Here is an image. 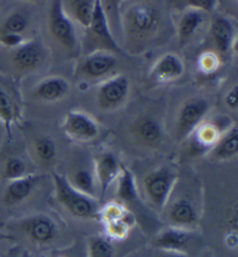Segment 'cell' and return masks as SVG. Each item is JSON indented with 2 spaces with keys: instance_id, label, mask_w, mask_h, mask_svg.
I'll return each mask as SVG.
<instances>
[{
  "instance_id": "obj_1",
  "label": "cell",
  "mask_w": 238,
  "mask_h": 257,
  "mask_svg": "<svg viewBox=\"0 0 238 257\" xmlns=\"http://www.w3.org/2000/svg\"><path fill=\"white\" fill-rule=\"evenodd\" d=\"M163 20V11L157 2H131L121 17V26L127 47L133 51H137L149 46L162 29Z\"/></svg>"
},
{
  "instance_id": "obj_2",
  "label": "cell",
  "mask_w": 238,
  "mask_h": 257,
  "mask_svg": "<svg viewBox=\"0 0 238 257\" xmlns=\"http://www.w3.org/2000/svg\"><path fill=\"white\" fill-rule=\"evenodd\" d=\"M54 197L58 204L73 218L83 220H93L99 216V201L97 198L90 197L80 192L67 177L56 171L51 172Z\"/></svg>"
},
{
  "instance_id": "obj_3",
  "label": "cell",
  "mask_w": 238,
  "mask_h": 257,
  "mask_svg": "<svg viewBox=\"0 0 238 257\" xmlns=\"http://www.w3.org/2000/svg\"><path fill=\"white\" fill-rule=\"evenodd\" d=\"M17 229L27 244L38 249L54 247L61 235L58 222L46 213H35L21 219L17 223Z\"/></svg>"
},
{
  "instance_id": "obj_4",
  "label": "cell",
  "mask_w": 238,
  "mask_h": 257,
  "mask_svg": "<svg viewBox=\"0 0 238 257\" xmlns=\"http://www.w3.org/2000/svg\"><path fill=\"white\" fill-rule=\"evenodd\" d=\"M84 31H85L83 39L84 55L94 51H109L115 55L122 53V48L119 46L113 35V31L100 0H95L92 18L89 26Z\"/></svg>"
},
{
  "instance_id": "obj_5",
  "label": "cell",
  "mask_w": 238,
  "mask_h": 257,
  "mask_svg": "<svg viewBox=\"0 0 238 257\" xmlns=\"http://www.w3.org/2000/svg\"><path fill=\"white\" fill-rule=\"evenodd\" d=\"M178 181L179 175L168 167L150 171L143 181V190L150 206L162 213Z\"/></svg>"
},
{
  "instance_id": "obj_6",
  "label": "cell",
  "mask_w": 238,
  "mask_h": 257,
  "mask_svg": "<svg viewBox=\"0 0 238 257\" xmlns=\"http://www.w3.org/2000/svg\"><path fill=\"white\" fill-rule=\"evenodd\" d=\"M98 219L104 225L106 236L113 241L124 240L136 222L134 212L119 200L99 211Z\"/></svg>"
},
{
  "instance_id": "obj_7",
  "label": "cell",
  "mask_w": 238,
  "mask_h": 257,
  "mask_svg": "<svg viewBox=\"0 0 238 257\" xmlns=\"http://www.w3.org/2000/svg\"><path fill=\"white\" fill-rule=\"evenodd\" d=\"M162 213L165 215L168 226L195 230L200 222V211L196 201L187 194L171 193Z\"/></svg>"
},
{
  "instance_id": "obj_8",
  "label": "cell",
  "mask_w": 238,
  "mask_h": 257,
  "mask_svg": "<svg viewBox=\"0 0 238 257\" xmlns=\"http://www.w3.org/2000/svg\"><path fill=\"white\" fill-rule=\"evenodd\" d=\"M48 29L55 41L65 50L73 51L78 47V38L73 21L62 6V0H50L48 10Z\"/></svg>"
},
{
  "instance_id": "obj_9",
  "label": "cell",
  "mask_w": 238,
  "mask_h": 257,
  "mask_svg": "<svg viewBox=\"0 0 238 257\" xmlns=\"http://www.w3.org/2000/svg\"><path fill=\"white\" fill-rule=\"evenodd\" d=\"M210 109V104L202 97H194L184 101L175 117L174 134L179 141L188 139Z\"/></svg>"
},
{
  "instance_id": "obj_10",
  "label": "cell",
  "mask_w": 238,
  "mask_h": 257,
  "mask_svg": "<svg viewBox=\"0 0 238 257\" xmlns=\"http://www.w3.org/2000/svg\"><path fill=\"white\" fill-rule=\"evenodd\" d=\"M129 92L130 82L128 77L115 75L104 80L98 86L95 100L99 108L104 112H111L126 102Z\"/></svg>"
},
{
  "instance_id": "obj_11",
  "label": "cell",
  "mask_w": 238,
  "mask_h": 257,
  "mask_svg": "<svg viewBox=\"0 0 238 257\" xmlns=\"http://www.w3.org/2000/svg\"><path fill=\"white\" fill-rule=\"evenodd\" d=\"M61 128L70 140L79 143L93 141L100 133V127L94 117L77 109L65 114Z\"/></svg>"
},
{
  "instance_id": "obj_12",
  "label": "cell",
  "mask_w": 238,
  "mask_h": 257,
  "mask_svg": "<svg viewBox=\"0 0 238 257\" xmlns=\"http://www.w3.org/2000/svg\"><path fill=\"white\" fill-rule=\"evenodd\" d=\"M118 64L119 61L115 54L109 51H94L79 58L76 75L86 79H100L114 71Z\"/></svg>"
},
{
  "instance_id": "obj_13",
  "label": "cell",
  "mask_w": 238,
  "mask_h": 257,
  "mask_svg": "<svg viewBox=\"0 0 238 257\" xmlns=\"http://www.w3.org/2000/svg\"><path fill=\"white\" fill-rule=\"evenodd\" d=\"M195 230L178 228L167 226L166 228L157 233L152 240V247L156 249H166L185 252L189 256L190 249L197 243Z\"/></svg>"
},
{
  "instance_id": "obj_14",
  "label": "cell",
  "mask_w": 238,
  "mask_h": 257,
  "mask_svg": "<svg viewBox=\"0 0 238 257\" xmlns=\"http://www.w3.org/2000/svg\"><path fill=\"white\" fill-rule=\"evenodd\" d=\"M10 50L13 68L20 72H29L38 69L46 56L42 43L36 40H26L20 46Z\"/></svg>"
},
{
  "instance_id": "obj_15",
  "label": "cell",
  "mask_w": 238,
  "mask_h": 257,
  "mask_svg": "<svg viewBox=\"0 0 238 257\" xmlns=\"http://www.w3.org/2000/svg\"><path fill=\"white\" fill-rule=\"evenodd\" d=\"M40 179L41 176L33 172L25 177L10 181L4 189L3 203L7 207H16L25 204L38 189Z\"/></svg>"
},
{
  "instance_id": "obj_16",
  "label": "cell",
  "mask_w": 238,
  "mask_h": 257,
  "mask_svg": "<svg viewBox=\"0 0 238 257\" xmlns=\"http://www.w3.org/2000/svg\"><path fill=\"white\" fill-rule=\"evenodd\" d=\"M94 172L98 183V190L100 199L107 193L109 186L116 181L121 171L120 161L113 153L104 152L99 154L94 160Z\"/></svg>"
},
{
  "instance_id": "obj_17",
  "label": "cell",
  "mask_w": 238,
  "mask_h": 257,
  "mask_svg": "<svg viewBox=\"0 0 238 257\" xmlns=\"http://www.w3.org/2000/svg\"><path fill=\"white\" fill-rule=\"evenodd\" d=\"M210 36L218 54L226 55L236 48V26L225 16H216L210 24Z\"/></svg>"
},
{
  "instance_id": "obj_18",
  "label": "cell",
  "mask_w": 238,
  "mask_h": 257,
  "mask_svg": "<svg viewBox=\"0 0 238 257\" xmlns=\"http://www.w3.org/2000/svg\"><path fill=\"white\" fill-rule=\"evenodd\" d=\"M70 92V83L64 77L50 76L33 87L31 95L33 99L42 102H57L64 99Z\"/></svg>"
},
{
  "instance_id": "obj_19",
  "label": "cell",
  "mask_w": 238,
  "mask_h": 257,
  "mask_svg": "<svg viewBox=\"0 0 238 257\" xmlns=\"http://www.w3.org/2000/svg\"><path fill=\"white\" fill-rule=\"evenodd\" d=\"M131 134L136 142L144 147L156 148L163 141V127L156 117L142 115L131 126Z\"/></svg>"
},
{
  "instance_id": "obj_20",
  "label": "cell",
  "mask_w": 238,
  "mask_h": 257,
  "mask_svg": "<svg viewBox=\"0 0 238 257\" xmlns=\"http://www.w3.org/2000/svg\"><path fill=\"white\" fill-rule=\"evenodd\" d=\"M185 73V64L177 54L167 53L155 62L150 77L157 83H171Z\"/></svg>"
},
{
  "instance_id": "obj_21",
  "label": "cell",
  "mask_w": 238,
  "mask_h": 257,
  "mask_svg": "<svg viewBox=\"0 0 238 257\" xmlns=\"http://www.w3.org/2000/svg\"><path fill=\"white\" fill-rule=\"evenodd\" d=\"M72 186H75L80 192L87 194V196L98 198L99 190L98 183L95 178L94 164L90 165V163L82 161L78 162L75 167H71L69 176H65Z\"/></svg>"
},
{
  "instance_id": "obj_22",
  "label": "cell",
  "mask_w": 238,
  "mask_h": 257,
  "mask_svg": "<svg viewBox=\"0 0 238 257\" xmlns=\"http://www.w3.org/2000/svg\"><path fill=\"white\" fill-rule=\"evenodd\" d=\"M238 155V126L235 122L230 124L209 150L210 159L219 162L236 159Z\"/></svg>"
},
{
  "instance_id": "obj_23",
  "label": "cell",
  "mask_w": 238,
  "mask_h": 257,
  "mask_svg": "<svg viewBox=\"0 0 238 257\" xmlns=\"http://www.w3.org/2000/svg\"><path fill=\"white\" fill-rule=\"evenodd\" d=\"M207 13L194 9H185L180 14L177 25L178 41L181 46L192 40L203 25Z\"/></svg>"
},
{
  "instance_id": "obj_24",
  "label": "cell",
  "mask_w": 238,
  "mask_h": 257,
  "mask_svg": "<svg viewBox=\"0 0 238 257\" xmlns=\"http://www.w3.org/2000/svg\"><path fill=\"white\" fill-rule=\"evenodd\" d=\"M217 124L211 122H201L195 128V131L189 135L192 138V148L195 150H209L213 148L214 145L221 137L224 131H221Z\"/></svg>"
},
{
  "instance_id": "obj_25",
  "label": "cell",
  "mask_w": 238,
  "mask_h": 257,
  "mask_svg": "<svg viewBox=\"0 0 238 257\" xmlns=\"http://www.w3.org/2000/svg\"><path fill=\"white\" fill-rule=\"evenodd\" d=\"M33 157L35 162L42 167H51L57 160L56 141L48 135L35 138L32 145Z\"/></svg>"
},
{
  "instance_id": "obj_26",
  "label": "cell",
  "mask_w": 238,
  "mask_h": 257,
  "mask_svg": "<svg viewBox=\"0 0 238 257\" xmlns=\"http://www.w3.org/2000/svg\"><path fill=\"white\" fill-rule=\"evenodd\" d=\"M95 0H62V6L72 21L85 29L89 26Z\"/></svg>"
},
{
  "instance_id": "obj_27",
  "label": "cell",
  "mask_w": 238,
  "mask_h": 257,
  "mask_svg": "<svg viewBox=\"0 0 238 257\" xmlns=\"http://www.w3.org/2000/svg\"><path fill=\"white\" fill-rule=\"evenodd\" d=\"M118 199L127 206L138 200V189L134 174L122 165L118 177Z\"/></svg>"
},
{
  "instance_id": "obj_28",
  "label": "cell",
  "mask_w": 238,
  "mask_h": 257,
  "mask_svg": "<svg viewBox=\"0 0 238 257\" xmlns=\"http://www.w3.org/2000/svg\"><path fill=\"white\" fill-rule=\"evenodd\" d=\"M33 171L29 168L28 162L20 155H10L4 160L2 167V177L5 181H14V179L25 177Z\"/></svg>"
},
{
  "instance_id": "obj_29",
  "label": "cell",
  "mask_w": 238,
  "mask_h": 257,
  "mask_svg": "<svg viewBox=\"0 0 238 257\" xmlns=\"http://www.w3.org/2000/svg\"><path fill=\"white\" fill-rule=\"evenodd\" d=\"M86 257H115L114 241L106 235H92L86 242Z\"/></svg>"
},
{
  "instance_id": "obj_30",
  "label": "cell",
  "mask_w": 238,
  "mask_h": 257,
  "mask_svg": "<svg viewBox=\"0 0 238 257\" xmlns=\"http://www.w3.org/2000/svg\"><path fill=\"white\" fill-rule=\"evenodd\" d=\"M28 18L24 13L14 12L4 20L2 27H0V32L16 33V34L24 35L26 29L28 28Z\"/></svg>"
},
{
  "instance_id": "obj_31",
  "label": "cell",
  "mask_w": 238,
  "mask_h": 257,
  "mask_svg": "<svg viewBox=\"0 0 238 257\" xmlns=\"http://www.w3.org/2000/svg\"><path fill=\"white\" fill-rule=\"evenodd\" d=\"M14 120V109L10 95L7 94L4 87L0 86V122L11 133V126Z\"/></svg>"
},
{
  "instance_id": "obj_32",
  "label": "cell",
  "mask_w": 238,
  "mask_h": 257,
  "mask_svg": "<svg viewBox=\"0 0 238 257\" xmlns=\"http://www.w3.org/2000/svg\"><path fill=\"white\" fill-rule=\"evenodd\" d=\"M197 64H199L201 72H203L204 75H210V73L217 71L219 64H221V58H219L217 53L209 50L200 55Z\"/></svg>"
},
{
  "instance_id": "obj_33",
  "label": "cell",
  "mask_w": 238,
  "mask_h": 257,
  "mask_svg": "<svg viewBox=\"0 0 238 257\" xmlns=\"http://www.w3.org/2000/svg\"><path fill=\"white\" fill-rule=\"evenodd\" d=\"M168 2L179 5L185 9H194L202 11L204 13H210L217 6V0H168Z\"/></svg>"
},
{
  "instance_id": "obj_34",
  "label": "cell",
  "mask_w": 238,
  "mask_h": 257,
  "mask_svg": "<svg viewBox=\"0 0 238 257\" xmlns=\"http://www.w3.org/2000/svg\"><path fill=\"white\" fill-rule=\"evenodd\" d=\"M26 39L24 35L16 34V33H7V32H0V45L9 49H13L21 43L25 42Z\"/></svg>"
},
{
  "instance_id": "obj_35",
  "label": "cell",
  "mask_w": 238,
  "mask_h": 257,
  "mask_svg": "<svg viewBox=\"0 0 238 257\" xmlns=\"http://www.w3.org/2000/svg\"><path fill=\"white\" fill-rule=\"evenodd\" d=\"M124 0H100L102 9H104L106 16H107L109 26L111 20L119 17V10Z\"/></svg>"
},
{
  "instance_id": "obj_36",
  "label": "cell",
  "mask_w": 238,
  "mask_h": 257,
  "mask_svg": "<svg viewBox=\"0 0 238 257\" xmlns=\"http://www.w3.org/2000/svg\"><path fill=\"white\" fill-rule=\"evenodd\" d=\"M237 95H238L237 84H235V85H233L224 95V104L226 107H228L230 111H232V112H237V109H238Z\"/></svg>"
},
{
  "instance_id": "obj_37",
  "label": "cell",
  "mask_w": 238,
  "mask_h": 257,
  "mask_svg": "<svg viewBox=\"0 0 238 257\" xmlns=\"http://www.w3.org/2000/svg\"><path fill=\"white\" fill-rule=\"evenodd\" d=\"M152 257H189L185 252L175 251V250H166V249H156L153 248L151 251Z\"/></svg>"
},
{
  "instance_id": "obj_38",
  "label": "cell",
  "mask_w": 238,
  "mask_h": 257,
  "mask_svg": "<svg viewBox=\"0 0 238 257\" xmlns=\"http://www.w3.org/2000/svg\"><path fill=\"white\" fill-rule=\"evenodd\" d=\"M53 257H79V255L71 254V252L68 251V250H62L61 252H58V254L54 255Z\"/></svg>"
},
{
  "instance_id": "obj_39",
  "label": "cell",
  "mask_w": 238,
  "mask_h": 257,
  "mask_svg": "<svg viewBox=\"0 0 238 257\" xmlns=\"http://www.w3.org/2000/svg\"><path fill=\"white\" fill-rule=\"evenodd\" d=\"M19 2H38V0H19Z\"/></svg>"
},
{
  "instance_id": "obj_40",
  "label": "cell",
  "mask_w": 238,
  "mask_h": 257,
  "mask_svg": "<svg viewBox=\"0 0 238 257\" xmlns=\"http://www.w3.org/2000/svg\"><path fill=\"white\" fill-rule=\"evenodd\" d=\"M136 257H143V256H141V255H137ZM146 257H152V256H151V252H150L149 255H146Z\"/></svg>"
}]
</instances>
